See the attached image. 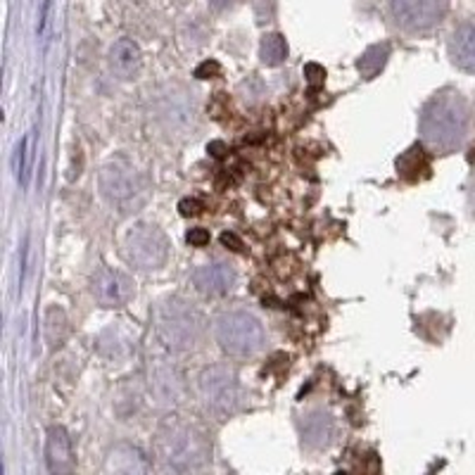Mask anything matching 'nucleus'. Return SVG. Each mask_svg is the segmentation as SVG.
I'll return each instance as SVG.
<instances>
[{
  "label": "nucleus",
  "mask_w": 475,
  "mask_h": 475,
  "mask_svg": "<svg viewBox=\"0 0 475 475\" xmlns=\"http://www.w3.org/2000/svg\"><path fill=\"white\" fill-rule=\"evenodd\" d=\"M470 126V110L466 100L454 91H442L430 100L421 117V136L435 153L457 150Z\"/></svg>",
  "instance_id": "obj_1"
},
{
  "label": "nucleus",
  "mask_w": 475,
  "mask_h": 475,
  "mask_svg": "<svg viewBox=\"0 0 475 475\" xmlns=\"http://www.w3.org/2000/svg\"><path fill=\"white\" fill-rule=\"evenodd\" d=\"M203 331V314L183 300H167L157 309V335L173 352L195 350Z\"/></svg>",
  "instance_id": "obj_2"
},
{
  "label": "nucleus",
  "mask_w": 475,
  "mask_h": 475,
  "mask_svg": "<svg viewBox=\"0 0 475 475\" xmlns=\"http://www.w3.org/2000/svg\"><path fill=\"white\" fill-rule=\"evenodd\" d=\"M214 338L231 357H252L264 345V326L247 312H223L214 322Z\"/></svg>",
  "instance_id": "obj_3"
},
{
  "label": "nucleus",
  "mask_w": 475,
  "mask_h": 475,
  "mask_svg": "<svg viewBox=\"0 0 475 475\" xmlns=\"http://www.w3.org/2000/svg\"><path fill=\"white\" fill-rule=\"evenodd\" d=\"M160 450L169 463L181 469H193L207 461L210 447L198 428L183 421H167L160 432Z\"/></svg>",
  "instance_id": "obj_4"
},
{
  "label": "nucleus",
  "mask_w": 475,
  "mask_h": 475,
  "mask_svg": "<svg viewBox=\"0 0 475 475\" xmlns=\"http://www.w3.org/2000/svg\"><path fill=\"white\" fill-rule=\"evenodd\" d=\"M169 252H172V247H169L167 235L153 223H138L129 231L126 241H124V257L138 272L162 269L167 264Z\"/></svg>",
  "instance_id": "obj_5"
},
{
  "label": "nucleus",
  "mask_w": 475,
  "mask_h": 475,
  "mask_svg": "<svg viewBox=\"0 0 475 475\" xmlns=\"http://www.w3.org/2000/svg\"><path fill=\"white\" fill-rule=\"evenodd\" d=\"M200 397H203L204 407L214 411V414H229L238 407V397H241V383L235 371L229 366H210L203 371L200 376Z\"/></svg>",
  "instance_id": "obj_6"
},
{
  "label": "nucleus",
  "mask_w": 475,
  "mask_h": 475,
  "mask_svg": "<svg viewBox=\"0 0 475 475\" xmlns=\"http://www.w3.org/2000/svg\"><path fill=\"white\" fill-rule=\"evenodd\" d=\"M98 183L100 193L105 195V200H110L114 204L131 203V200L143 195V191H145L143 173L134 164L124 160H114L110 164H105L103 172H100Z\"/></svg>",
  "instance_id": "obj_7"
},
{
  "label": "nucleus",
  "mask_w": 475,
  "mask_h": 475,
  "mask_svg": "<svg viewBox=\"0 0 475 475\" xmlns=\"http://www.w3.org/2000/svg\"><path fill=\"white\" fill-rule=\"evenodd\" d=\"M390 15L404 31H428L445 19L450 0H388Z\"/></svg>",
  "instance_id": "obj_8"
},
{
  "label": "nucleus",
  "mask_w": 475,
  "mask_h": 475,
  "mask_svg": "<svg viewBox=\"0 0 475 475\" xmlns=\"http://www.w3.org/2000/svg\"><path fill=\"white\" fill-rule=\"evenodd\" d=\"M91 292L95 297V302H100L103 307H122L136 295V283H134V278L129 273L103 269L93 278Z\"/></svg>",
  "instance_id": "obj_9"
},
{
  "label": "nucleus",
  "mask_w": 475,
  "mask_h": 475,
  "mask_svg": "<svg viewBox=\"0 0 475 475\" xmlns=\"http://www.w3.org/2000/svg\"><path fill=\"white\" fill-rule=\"evenodd\" d=\"M193 288L200 292V295L216 297V295H226L238 281V273L231 264L226 262H214V264H204L200 269H195L193 273Z\"/></svg>",
  "instance_id": "obj_10"
},
{
  "label": "nucleus",
  "mask_w": 475,
  "mask_h": 475,
  "mask_svg": "<svg viewBox=\"0 0 475 475\" xmlns=\"http://www.w3.org/2000/svg\"><path fill=\"white\" fill-rule=\"evenodd\" d=\"M45 463L50 475H72L74 473V450L67 430L60 426L50 428L45 438Z\"/></svg>",
  "instance_id": "obj_11"
},
{
  "label": "nucleus",
  "mask_w": 475,
  "mask_h": 475,
  "mask_svg": "<svg viewBox=\"0 0 475 475\" xmlns=\"http://www.w3.org/2000/svg\"><path fill=\"white\" fill-rule=\"evenodd\" d=\"M148 459L134 445H117L110 450L103 466L105 475H148Z\"/></svg>",
  "instance_id": "obj_12"
},
{
  "label": "nucleus",
  "mask_w": 475,
  "mask_h": 475,
  "mask_svg": "<svg viewBox=\"0 0 475 475\" xmlns=\"http://www.w3.org/2000/svg\"><path fill=\"white\" fill-rule=\"evenodd\" d=\"M150 392L162 401H176L183 392V381L179 371L167 361H154L150 366Z\"/></svg>",
  "instance_id": "obj_13"
},
{
  "label": "nucleus",
  "mask_w": 475,
  "mask_h": 475,
  "mask_svg": "<svg viewBox=\"0 0 475 475\" xmlns=\"http://www.w3.org/2000/svg\"><path fill=\"white\" fill-rule=\"evenodd\" d=\"M450 55L459 69L475 74V22H466L451 34Z\"/></svg>",
  "instance_id": "obj_14"
},
{
  "label": "nucleus",
  "mask_w": 475,
  "mask_h": 475,
  "mask_svg": "<svg viewBox=\"0 0 475 475\" xmlns=\"http://www.w3.org/2000/svg\"><path fill=\"white\" fill-rule=\"evenodd\" d=\"M141 67V48L131 38H119L117 44L110 48V69L117 76L129 79Z\"/></svg>",
  "instance_id": "obj_15"
},
{
  "label": "nucleus",
  "mask_w": 475,
  "mask_h": 475,
  "mask_svg": "<svg viewBox=\"0 0 475 475\" xmlns=\"http://www.w3.org/2000/svg\"><path fill=\"white\" fill-rule=\"evenodd\" d=\"M388 57H390V45L388 44L371 45L364 55L359 57V62H357L359 74L364 76V79H373L376 74H381V69L385 67Z\"/></svg>",
  "instance_id": "obj_16"
},
{
  "label": "nucleus",
  "mask_w": 475,
  "mask_h": 475,
  "mask_svg": "<svg viewBox=\"0 0 475 475\" xmlns=\"http://www.w3.org/2000/svg\"><path fill=\"white\" fill-rule=\"evenodd\" d=\"M69 323H67V316H64V312H62L60 307H53L45 314V340H48V345L53 347V350H57V347L64 342V338H67V331Z\"/></svg>",
  "instance_id": "obj_17"
},
{
  "label": "nucleus",
  "mask_w": 475,
  "mask_h": 475,
  "mask_svg": "<svg viewBox=\"0 0 475 475\" xmlns=\"http://www.w3.org/2000/svg\"><path fill=\"white\" fill-rule=\"evenodd\" d=\"M260 57L269 67H276V64L285 62V57H288V44H285V38L281 36V34H266V36L262 38Z\"/></svg>",
  "instance_id": "obj_18"
},
{
  "label": "nucleus",
  "mask_w": 475,
  "mask_h": 475,
  "mask_svg": "<svg viewBox=\"0 0 475 475\" xmlns=\"http://www.w3.org/2000/svg\"><path fill=\"white\" fill-rule=\"evenodd\" d=\"M331 419L323 414L307 416V423L302 426V435L307 438L309 445H326L331 438Z\"/></svg>",
  "instance_id": "obj_19"
},
{
  "label": "nucleus",
  "mask_w": 475,
  "mask_h": 475,
  "mask_svg": "<svg viewBox=\"0 0 475 475\" xmlns=\"http://www.w3.org/2000/svg\"><path fill=\"white\" fill-rule=\"evenodd\" d=\"M15 173L22 185L26 183V173H29V136L19 141L17 150H15Z\"/></svg>",
  "instance_id": "obj_20"
},
{
  "label": "nucleus",
  "mask_w": 475,
  "mask_h": 475,
  "mask_svg": "<svg viewBox=\"0 0 475 475\" xmlns=\"http://www.w3.org/2000/svg\"><path fill=\"white\" fill-rule=\"evenodd\" d=\"M179 212L183 216H198L200 212H203V204H200L198 200H183V203L179 204Z\"/></svg>",
  "instance_id": "obj_21"
},
{
  "label": "nucleus",
  "mask_w": 475,
  "mask_h": 475,
  "mask_svg": "<svg viewBox=\"0 0 475 475\" xmlns=\"http://www.w3.org/2000/svg\"><path fill=\"white\" fill-rule=\"evenodd\" d=\"M188 242H191V245H198V247L207 245V242H210V233L203 229L191 231V233H188Z\"/></svg>",
  "instance_id": "obj_22"
},
{
  "label": "nucleus",
  "mask_w": 475,
  "mask_h": 475,
  "mask_svg": "<svg viewBox=\"0 0 475 475\" xmlns=\"http://www.w3.org/2000/svg\"><path fill=\"white\" fill-rule=\"evenodd\" d=\"M304 74L309 76V81H312V84H322V81L326 79V72H323L319 64H309V67L304 69Z\"/></svg>",
  "instance_id": "obj_23"
},
{
  "label": "nucleus",
  "mask_w": 475,
  "mask_h": 475,
  "mask_svg": "<svg viewBox=\"0 0 475 475\" xmlns=\"http://www.w3.org/2000/svg\"><path fill=\"white\" fill-rule=\"evenodd\" d=\"M222 242L226 247H231V250H235V252H242V242L235 238V233H229V231H226V233L222 235Z\"/></svg>",
  "instance_id": "obj_24"
},
{
  "label": "nucleus",
  "mask_w": 475,
  "mask_h": 475,
  "mask_svg": "<svg viewBox=\"0 0 475 475\" xmlns=\"http://www.w3.org/2000/svg\"><path fill=\"white\" fill-rule=\"evenodd\" d=\"M238 0H210V7L214 10V13H223V10H229V7H233Z\"/></svg>",
  "instance_id": "obj_25"
},
{
  "label": "nucleus",
  "mask_w": 475,
  "mask_h": 475,
  "mask_svg": "<svg viewBox=\"0 0 475 475\" xmlns=\"http://www.w3.org/2000/svg\"><path fill=\"white\" fill-rule=\"evenodd\" d=\"M207 74H219V64H216V62H204L203 67L198 69L200 79H203V76H207Z\"/></svg>",
  "instance_id": "obj_26"
}]
</instances>
